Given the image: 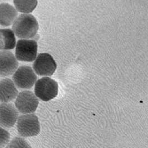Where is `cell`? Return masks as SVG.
I'll use <instances>...</instances> for the list:
<instances>
[{
  "instance_id": "obj_1",
  "label": "cell",
  "mask_w": 148,
  "mask_h": 148,
  "mask_svg": "<svg viewBox=\"0 0 148 148\" xmlns=\"http://www.w3.org/2000/svg\"><path fill=\"white\" fill-rule=\"evenodd\" d=\"M39 29L38 21L31 14H21L14 21L12 31L21 40H29L34 37Z\"/></svg>"
},
{
  "instance_id": "obj_2",
  "label": "cell",
  "mask_w": 148,
  "mask_h": 148,
  "mask_svg": "<svg viewBox=\"0 0 148 148\" xmlns=\"http://www.w3.org/2000/svg\"><path fill=\"white\" fill-rule=\"evenodd\" d=\"M17 129L22 137L38 135L40 130L38 118L33 113L21 115L17 121Z\"/></svg>"
},
{
  "instance_id": "obj_3",
  "label": "cell",
  "mask_w": 148,
  "mask_h": 148,
  "mask_svg": "<svg viewBox=\"0 0 148 148\" xmlns=\"http://www.w3.org/2000/svg\"><path fill=\"white\" fill-rule=\"evenodd\" d=\"M58 93V85L54 79L45 77L35 83L34 93L43 101H48L56 98Z\"/></svg>"
},
{
  "instance_id": "obj_4",
  "label": "cell",
  "mask_w": 148,
  "mask_h": 148,
  "mask_svg": "<svg viewBox=\"0 0 148 148\" xmlns=\"http://www.w3.org/2000/svg\"><path fill=\"white\" fill-rule=\"evenodd\" d=\"M38 45L32 40H20L16 43L15 57L17 61L33 62L37 57Z\"/></svg>"
},
{
  "instance_id": "obj_5",
  "label": "cell",
  "mask_w": 148,
  "mask_h": 148,
  "mask_svg": "<svg viewBox=\"0 0 148 148\" xmlns=\"http://www.w3.org/2000/svg\"><path fill=\"white\" fill-rule=\"evenodd\" d=\"M39 104L38 98L31 91L25 90L17 95L15 101L17 110L23 114H32Z\"/></svg>"
},
{
  "instance_id": "obj_6",
  "label": "cell",
  "mask_w": 148,
  "mask_h": 148,
  "mask_svg": "<svg viewBox=\"0 0 148 148\" xmlns=\"http://www.w3.org/2000/svg\"><path fill=\"white\" fill-rule=\"evenodd\" d=\"M12 78L16 87L23 89H29L35 84L37 77L32 68L23 66L17 68Z\"/></svg>"
},
{
  "instance_id": "obj_7",
  "label": "cell",
  "mask_w": 148,
  "mask_h": 148,
  "mask_svg": "<svg viewBox=\"0 0 148 148\" xmlns=\"http://www.w3.org/2000/svg\"><path fill=\"white\" fill-rule=\"evenodd\" d=\"M33 68L35 73L48 77L54 74L57 69V64L51 54L43 53L37 56L34 61Z\"/></svg>"
},
{
  "instance_id": "obj_8",
  "label": "cell",
  "mask_w": 148,
  "mask_h": 148,
  "mask_svg": "<svg viewBox=\"0 0 148 148\" xmlns=\"http://www.w3.org/2000/svg\"><path fill=\"white\" fill-rule=\"evenodd\" d=\"M18 118L17 109L11 103L0 104V127L2 128L12 127Z\"/></svg>"
},
{
  "instance_id": "obj_9",
  "label": "cell",
  "mask_w": 148,
  "mask_h": 148,
  "mask_svg": "<svg viewBox=\"0 0 148 148\" xmlns=\"http://www.w3.org/2000/svg\"><path fill=\"white\" fill-rule=\"evenodd\" d=\"M15 56L10 51H0V76L8 77L14 74L18 67Z\"/></svg>"
},
{
  "instance_id": "obj_10",
  "label": "cell",
  "mask_w": 148,
  "mask_h": 148,
  "mask_svg": "<svg viewBox=\"0 0 148 148\" xmlns=\"http://www.w3.org/2000/svg\"><path fill=\"white\" fill-rule=\"evenodd\" d=\"M18 90L14 82L9 78H5L0 81V101L8 103L16 98Z\"/></svg>"
},
{
  "instance_id": "obj_11",
  "label": "cell",
  "mask_w": 148,
  "mask_h": 148,
  "mask_svg": "<svg viewBox=\"0 0 148 148\" xmlns=\"http://www.w3.org/2000/svg\"><path fill=\"white\" fill-rule=\"evenodd\" d=\"M18 12L11 5L7 3L0 4V25L10 26L17 18Z\"/></svg>"
},
{
  "instance_id": "obj_12",
  "label": "cell",
  "mask_w": 148,
  "mask_h": 148,
  "mask_svg": "<svg viewBox=\"0 0 148 148\" xmlns=\"http://www.w3.org/2000/svg\"><path fill=\"white\" fill-rule=\"evenodd\" d=\"M16 45V37L13 31L9 28L0 29V51L12 50Z\"/></svg>"
},
{
  "instance_id": "obj_13",
  "label": "cell",
  "mask_w": 148,
  "mask_h": 148,
  "mask_svg": "<svg viewBox=\"0 0 148 148\" xmlns=\"http://www.w3.org/2000/svg\"><path fill=\"white\" fill-rule=\"evenodd\" d=\"M14 5L17 11L23 14L31 13L37 7V1H14Z\"/></svg>"
},
{
  "instance_id": "obj_14",
  "label": "cell",
  "mask_w": 148,
  "mask_h": 148,
  "mask_svg": "<svg viewBox=\"0 0 148 148\" xmlns=\"http://www.w3.org/2000/svg\"><path fill=\"white\" fill-rule=\"evenodd\" d=\"M6 148H32L25 139L20 137H15L10 141Z\"/></svg>"
},
{
  "instance_id": "obj_15",
  "label": "cell",
  "mask_w": 148,
  "mask_h": 148,
  "mask_svg": "<svg viewBox=\"0 0 148 148\" xmlns=\"http://www.w3.org/2000/svg\"><path fill=\"white\" fill-rule=\"evenodd\" d=\"M10 134L4 128L0 127V148H3L9 143Z\"/></svg>"
}]
</instances>
